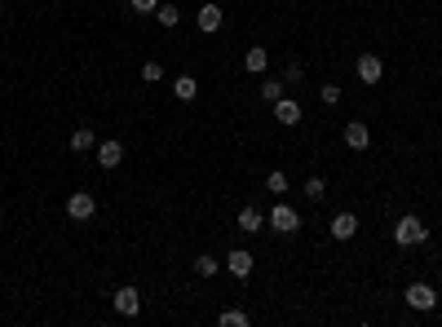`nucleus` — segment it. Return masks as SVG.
<instances>
[{
	"instance_id": "1",
	"label": "nucleus",
	"mask_w": 442,
	"mask_h": 327,
	"mask_svg": "<svg viewBox=\"0 0 442 327\" xmlns=\"http://www.w3.org/2000/svg\"><path fill=\"white\" fill-rule=\"evenodd\" d=\"M424 239H429V226H424L416 212H407V217L394 221V243H398V248H420Z\"/></svg>"
},
{
	"instance_id": "2",
	"label": "nucleus",
	"mask_w": 442,
	"mask_h": 327,
	"mask_svg": "<svg viewBox=\"0 0 442 327\" xmlns=\"http://www.w3.org/2000/svg\"><path fill=\"white\" fill-rule=\"evenodd\" d=\"M266 221H270V230H279V235H297V230H301V212L292 208V204H283V199L270 208Z\"/></svg>"
},
{
	"instance_id": "3",
	"label": "nucleus",
	"mask_w": 442,
	"mask_h": 327,
	"mask_svg": "<svg viewBox=\"0 0 442 327\" xmlns=\"http://www.w3.org/2000/svg\"><path fill=\"white\" fill-rule=\"evenodd\" d=\"M93 212H97V199H93L89 190H75L71 199H67V217H71V221H80V226L93 221Z\"/></svg>"
},
{
	"instance_id": "4",
	"label": "nucleus",
	"mask_w": 442,
	"mask_h": 327,
	"mask_svg": "<svg viewBox=\"0 0 442 327\" xmlns=\"http://www.w3.org/2000/svg\"><path fill=\"white\" fill-rule=\"evenodd\" d=\"M403 301L424 314V309H438V292H434V283H412V288L403 292Z\"/></svg>"
},
{
	"instance_id": "5",
	"label": "nucleus",
	"mask_w": 442,
	"mask_h": 327,
	"mask_svg": "<svg viewBox=\"0 0 442 327\" xmlns=\"http://www.w3.org/2000/svg\"><path fill=\"white\" fill-rule=\"evenodd\" d=\"M116 314H120V319H137V314H142V292H137V288H128V283L116 288Z\"/></svg>"
},
{
	"instance_id": "6",
	"label": "nucleus",
	"mask_w": 442,
	"mask_h": 327,
	"mask_svg": "<svg viewBox=\"0 0 442 327\" xmlns=\"http://www.w3.org/2000/svg\"><path fill=\"white\" fill-rule=\"evenodd\" d=\"M226 270H231L235 279H248V274L257 270V257L248 248H231V252H226Z\"/></svg>"
},
{
	"instance_id": "7",
	"label": "nucleus",
	"mask_w": 442,
	"mask_h": 327,
	"mask_svg": "<svg viewBox=\"0 0 442 327\" xmlns=\"http://www.w3.org/2000/svg\"><path fill=\"white\" fill-rule=\"evenodd\" d=\"M354 71H358V80H363V85H381V75H385V62L376 58V54H363L354 62Z\"/></svg>"
},
{
	"instance_id": "8",
	"label": "nucleus",
	"mask_w": 442,
	"mask_h": 327,
	"mask_svg": "<svg viewBox=\"0 0 442 327\" xmlns=\"http://www.w3.org/2000/svg\"><path fill=\"white\" fill-rule=\"evenodd\" d=\"M340 137H345V146H350V151H367V146H372V128H367L363 120H350Z\"/></svg>"
},
{
	"instance_id": "9",
	"label": "nucleus",
	"mask_w": 442,
	"mask_h": 327,
	"mask_svg": "<svg viewBox=\"0 0 442 327\" xmlns=\"http://www.w3.org/2000/svg\"><path fill=\"white\" fill-rule=\"evenodd\" d=\"M221 18H226V13H221V5H212V0H208V5H199V13H195V23H199V31H204V36L221 31Z\"/></svg>"
},
{
	"instance_id": "10",
	"label": "nucleus",
	"mask_w": 442,
	"mask_h": 327,
	"mask_svg": "<svg viewBox=\"0 0 442 327\" xmlns=\"http://www.w3.org/2000/svg\"><path fill=\"white\" fill-rule=\"evenodd\" d=\"M274 120L288 124V128H297L301 124V102H297V97H279V102H274Z\"/></svg>"
},
{
	"instance_id": "11",
	"label": "nucleus",
	"mask_w": 442,
	"mask_h": 327,
	"mask_svg": "<svg viewBox=\"0 0 442 327\" xmlns=\"http://www.w3.org/2000/svg\"><path fill=\"white\" fill-rule=\"evenodd\" d=\"M327 230H332V239H354L358 235V217H354V212H336Z\"/></svg>"
},
{
	"instance_id": "12",
	"label": "nucleus",
	"mask_w": 442,
	"mask_h": 327,
	"mask_svg": "<svg viewBox=\"0 0 442 327\" xmlns=\"http://www.w3.org/2000/svg\"><path fill=\"white\" fill-rule=\"evenodd\" d=\"M120 159H124V146L111 137V142H97V164L102 168H120Z\"/></svg>"
},
{
	"instance_id": "13",
	"label": "nucleus",
	"mask_w": 442,
	"mask_h": 327,
	"mask_svg": "<svg viewBox=\"0 0 442 327\" xmlns=\"http://www.w3.org/2000/svg\"><path fill=\"white\" fill-rule=\"evenodd\" d=\"M67 146H71L75 155H89V151H97V137H93V128H89V124H80L75 133H71V142H67Z\"/></svg>"
},
{
	"instance_id": "14",
	"label": "nucleus",
	"mask_w": 442,
	"mask_h": 327,
	"mask_svg": "<svg viewBox=\"0 0 442 327\" xmlns=\"http://www.w3.org/2000/svg\"><path fill=\"white\" fill-rule=\"evenodd\" d=\"M173 97L177 102H195V97H199V80L195 75H177L173 80Z\"/></svg>"
},
{
	"instance_id": "15",
	"label": "nucleus",
	"mask_w": 442,
	"mask_h": 327,
	"mask_svg": "<svg viewBox=\"0 0 442 327\" xmlns=\"http://www.w3.org/2000/svg\"><path fill=\"white\" fill-rule=\"evenodd\" d=\"M261 226H266V212H261V208H252V204H248V208L239 212V230H243V235H257Z\"/></svg>"
},
{
	"instance_id": "16",
	"label": "nucleus",
	"mask_w": 442,
	"mask_h": 327,
	"mask_svg": "<svg viewBox=\"0 0 442 327\" xmlns=\"http://www.w3.org/2000/svg\"><path fill=\"white\" fill-rule=\"evenodd\" d=\"M243 67H248L252 75H266V67H270V54H266L261 44H252L248 54H243Z\"/></svg>"
},
{
	"instance_id": "17",
	"label": "nucleus",
	"mask_w": 442,
	"mask_h": 327,
	"mask_svg": "<svg viewBox=\"0 0 442 327\" xmlns=\"http://www.w3.org/2000/svg\"><path fill=\"white\" fill-rule=\"evenodd\" d=\"M261 97H266V102L274 106V102H279V97H283V80H274V75H266V80H261Z\"/></svg>"
},
{
	"instance_id": "18",
	"label": "nucleus",
	"mask_w": 442,
	"mask_h": 327,
	"mask_svg": "<svg viewBox=\"0 0 442 327\" xmlns=\"http://www.w3.org/2000/svg\"><path fill=\"white\" fill-rule=\"evenodd\" d=\"M217 270H221V261H217V257H208V252H204V257H195V274H199V279H212Z\"/></svg>"
},
{
	"instance_id": "19",
	"label": "nucleus",
	"mask_w": 442,
	"mask_h": 327,
	"mask_svg": "<svg viewBox=\"0 0 442 327\" xmlns=\"http://www.w3.org/2000/svg\"><path fill=\"white\" fill-rule=\"evenodd\" d=\"M155 18H159V27H177V23H182V9H177V5H164V0H159Z\"/></svg>"
},
{
	"instance_id": "20",
	"label": "nucleus",
	"mask_w": 442,
	"mask_h": 327,
	"mask_svg": "<svg viewBox=\"0 0 442 327\" xmlns=\"http://www.w3.org/2000/svg\"><path fill=\"white\" fill-rule=\"evenodd\" d=\"M217 323H221V327H248L252 319L243 314V309H221V314H217Z\"/></svg>"
},
{
	"instance_id": "21",
	"label": "nucleus",
	"mask_w": 442,
	"mask_h": 327,
	"mask_svg": "<svg viewBox=\"0 0 442 327\" xmlns=\"http://www.w3.org/2000/svg\"><path fill=\"white\" fill-rule=\"evenodd\" d=\"M301 190H305V199H323V195H327V182L314 173V177H305V186H301Z\"/></svg>"
},
{
	"instance_id": "22",
	"label": "nucleus",
	"mask_w": 442,
	"mask_h": 327,
	"mask_svg": "<svg viewBox=\"0 0 442 327\" xmlns=\"http://www.w3.org/2000/svg\"><path fill=\"white\" fill-rule=\"evenodd\" d=\"M266 190H270V195H279V199H283V190H288V173H279V168H274V173L266 177Z\"/></svg>"
},
{
	"instance_id": "23",
	"label": "nucleus",
	"mask_w": 442,
	"mask_h": 327,
	"mask_svg": "<svg viewBox=\"0 0 442 327\" xmlns=\"http://www.w3.org/2000/svg\"><path fill=\"white\" fill-rule=\"evenodd\" d=\"M142 80H146V85H159V80H164V67H159L155 58H151V62H142Z\"/></svg>"
},
{
	"instance_id": "24",
	"label": "nucleus",
	"mask_w": 442,
	"mask_h": 327,
	"mask_svg": "<svg viewBox=\"0 0 442 327\" xmlns=\"http://www.w3.org/2000/svg\"><path fill=\"white\" fill-rule=\"evenodd\" d=\"M319 102H323V106H336V102H340V85H323V89H319Z\"/></svg>"
},
{
	"instance_id": "25",
	"label": "nucleus",
	"mask_w": 442,
	"mask_h": 327,
	"mask_svg": "<svg viewBox=\"0 0 442 327\" xmlns=\"http://www.w3.org/2000/svg\"><path fill=\"white\" fill-rule=\"evenodd\" d=\"M128 5H133V13H155L159 0H128Z\"/></svg>"
},
{
	"instance_id": "26",
	"label": "nucleus",
	"mask_w": 442,
	"mask_h": 327,
	"mask_svg": "<svg viewBox=\"0 0 442 327\" xmlns=\"http://www.w3.org/2000/svg\"><path fill=\"white\" fill-rule=\"evenodd\" d=\"M301 80V62H288V75H283V85H297Z\"/></svg>"
}]
</instances>
